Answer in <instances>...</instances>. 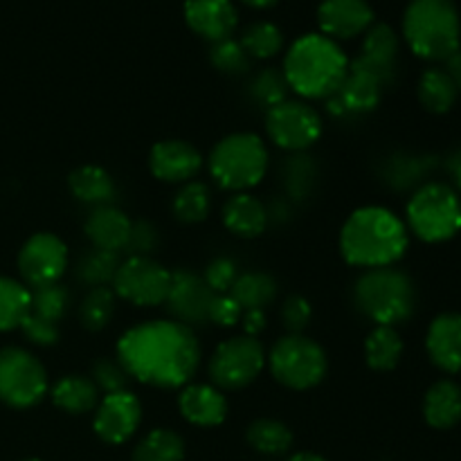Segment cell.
I'll use <instances>...</instances> for the list:
<instances>
[{"label":"cell","instance_id":"7bdbcfd3","mask_svg":"<svg viewBox=\"0 0 461 461\" xmlns=\"http://www.w3.org/2000/svg\"><path fill=\"white\" fill-rule=\"evenodd\" d=\"M426 174V162L421 158H410V156H396L390 158L385 169V178L396 189L410 187V185L419 183V178Z\"/></svg>","mask_w":461,"mask_h":461},{"label":"cell","instance_id":"4316f807","mask_svg":"<svg viewBox=\"0 0 461 461\" xmlns=\"http://www.w3.org/2000/svg\"><path fill=\"white\" fill-rule=\"evenodd\" d=\"M50 396H52V403L68 414L93 412L99 405V401H102L93 378L81 376V374H70V376L59 378Z\"/></svg>","mask_w":461,"mask_h":461},{"label":"cell","instance_id":"6da1fadb","mask_svg":"<svg viewBox=\"0 0 461 461\" xmlns=\"http://www.w3.org/2000/svg\"><path fill=\"white\" fill-rule=\"evenodd\" d=\"M203 351L194 329L176 320L135 324L117 342V363L144 385L176 390L192 381Z\"/></svg>","mask_w":461,"mask_h":461},{"label":"cell","instance_id":"7dc6e473","mask_svg":"<svg viewBox=\"0 0 461 461\" xmlns=\"http://www.w3.org/2000/svg\"><path fill=\"white\" fill-rule=\"evenodd\" d=\"M21 329L27 340L39 347H52L59 342V324L48 322V320L39 318L34 313L25 315V320L21 322Z\"/></svg>","mask_w":461,"mask_h":461},{"label":"cell","instance_id":"d590c367","mask_svg":"<svg viewBox=\"0 0 461 461\" xmlns=\"http://www.w3.org/2000/svg\"><path fill=\"white\" fill-rule=\"evenodd\" d=\"M212 210V196L207 185L198 180H189L180 187V192L174 198V216L180 223H201L207 219Z\"/></svg>","mask_w":461,"mask_h":461},{"label":"cell","instance_id":"d4e9b609","mask_svg":"<svg viewBox=\"0 0 461 461\" xmlns=\"http://www.w3.org/2000/svg\"><path fill=\"white\" fill-rule=\"evenodd\" d=\"M423 417L435 430H450L461 421V387L455 381H437L423 399Z\"/></svg>","mask_w":461,"mask_h":461},{"label":"cell","instance_id":"277c9868","mask_svg":"<svg viewBox=\"0 0 461 461\" xmlns=\"http://www.w3.org/2000/svg\"><path fill=\"white\" fill-rule=\"evenodd\" d=\"M354 302L376 327L396 329L417 311V286L408 273L394 266L372 268L356 279Z\"/></svg>","mask_w":461,"mask_h":461},{"label":"cell","instance_id":"f6af8a7d","mask_svg":"<svg viewBox=\"0 0 461 461\" xmlns=\"http://www.w3.org/2000/svg\"><path fill=\"white\" fill-rule=\"evenodd\" d=\"M158 241H160V237H158L156 225H151L149 221H135L131 225V237L124 252L129 257H151Z\"/></svg>","mask_w":461,"mask_h":461},{"label":"cell","instance_id":"816d5d0a","mask_svg":"<svg viewBox=\"0 0 461 461\" xmlns=\"http://www.w3.org/2000/svg\"><path fill=\"white\" fill-rule=\"evenodd\" d=\"M448 169H450V176H453V180H455V192H461V151L459 153H455L453 156V160H450V165H448Z\"/></svg>","mask_w":461,"mask_h":461},{"label":"cell","instance_id":"484cf974","mask_svg":"<svg viewBox=\"0 0 461 461\" xmlns=\"http://www.w3.org/2000/svg\"><path fill=\"white\" fill-rule=\"evenodd\" d=\"M68 187H70L72 196L86 205L102 207L115 201V183H113L111 174L97 165H84L72 171L68 178Z\"/></svg>","mask_w":461,"mask_h":461},{"label":"cell","instance_id":"5b68a950","mask_svg":"<svg viewBox=\"0 0 461 461\" xmlns=\"http://www.w3.org/2000/svg\"><path fill=\"white\" fill-rule=\"evenodd\" d=\"M410 50L426 61H448L461 48V21L453 0H412L403 16Z\"/></svg>","mask_w":461,"mask_h":461},{"label":"cell","instance_id":"9a60e30c","mask_svg":"<svg viewBox=\"0 0 461 461\" xmlns=\"http://www.w3.org/2000/svg\"><path fill=\"white\" fill-rule=\"evenodd\" d=\"M383 93H385V84L376 75L349 61V72L340 90L324 102L333 117L345 120V117H360L372 113L381 104Z\"/></svg>","mask_w":461,"mask_h":461},{"label":"cell","instance_id":"f1b7e54d","mask_svg":"<svg viewBox=\"0 0 461 461\" xmlns=\"http://www.w3.org/2000/svg\"><path fill=\"white\" fill-rule=\"evenodd\" d=\"M403 358V340L394 327H374L365 340V360L374 372H392Z\"/></svg>","mask_w":461,"mask_h":461},{"label":"cell","instance_id":"44dd1931","mask_svg":"<svg viewBox=\"0 0 461 461\" xmlns=\"http://www.w3.org/2000/svg\"><path fill=\"white\" fill-rule=\"evenodd\" d=\"M426 351L446 374L461 372V313H441L428 327Z\"/></svg>","mask_w":461,"mask_h":461},{"label":"cell","instance_id":"52a82bcc","mask_svg":"<svg viewBox=\"0 0 461 461\" xmlns=\"http://www.w3.org/2000/svg\"><path fill=\"white\" fill-rule=\"evenodd\" d=\"M408 232L426 243H444L461 232V198L450 185L426 183L405 210Z\"/></svg>","mask_w":461,"mask_h":461},{"label":"cell","instance_id":"ba28073f","mask_svg":"<svg viewBox=\"0 0 461 461\" xmlns=\"http://www.w3.org/2000/svg\"><path fill=\"white\" fill-rule=\"evenodd\" d=\"M268 367L275 381L288 390H313L324 381L329 369L327 354L304 333L279 338L268 354Z\"/></svg>","mask_w":461,"mask_h":461},{"label":"cell","instance_id":"f907efd6","mask_svg":"<svg viewBox=\"0 0 461 461\" xmlns=\"http://www.w3.org/2000/svg\"><path fill=\"white\" fill-rule=\"evenodd\" d=\"M446 68L444 70L448 72L450 79L455 81V86H457V90H461V50L459 52H455L453 57L448 59V61H444Z\"/></svg>","mask_w":461,"mask_h":461},{"label":"cell","instance_id":"db71d44e","mask_svg":"<svg viewBox=\"0 0 461 461\" xmlns=\"http://www.w3.org/2000/svg\"><path fill=\"white\" fill-rule=\"evenodd\" d=\"M241 3L250 5V7H255V9H268V7H273L277 0H241Z\"/></svg>","mask_w":461,"mask_h":461},{"label":"cell","instance_id":"e0dca14e","mask_svg":"<svg viewBox=\"0 0 461 461\" xmlns=\"http://www.w3.org/2000/svg\"><path fill=\"white\" fill-rule=\"evenodd\" d=\"M149 169L162 183H189L203 169V156L185 140H162L149 153Z\"/></svg>","mask_w":461,"mask_h":461},{"label":"cell","instance_id":"7a4b0ae2","mask_svg":"<svg viewBox=\"0 0 461 461\" xmlns=\"http://www.w3.org/2000/svg\"><path fill=\"white\" fill-rule=\"evenodd\" d=\"M410 232L403 219L381 205L351 212L340 232V252L356 268H387L403 259Z\"/></svg>","mask_w":461,"mask_h":461},{"label":"cell","instance_id":"c3c4849f","mask_svg":"<svg viewBox=\"0 0 461 461\" xmlns=\"http://www.w3.org/2000/svg\"><path fill=\"white\" fill-rule=\"evenodd\" d=\"M243 309L237 304L230 293L225 295H216L214 302H212V311H210V322L219 324V327H234L237 322H241Z\"/></svg>","mask_w":461,"mask_h":461},{"label":"cell","instance_id":"7c38bea8","mask_svg":"<svg viewBox=\"0 0 461 461\" xmlns=\"http://www.w3.org/2000/svg\"><path fill=\"white\" fill-rule=\"evenodd\" d=\"M169 286L171 273L151 257H126L111 284L117 297L144 309L165 304Z\"/></svg>","mask_w":461,"mask_h":461},{"label":"cell","instance_id":"cb8c5ba5","mask_svg":"<svg viewBox=\"0 0 461 461\" xmlns=\"http://www.w3.org/2000/svg\"><path fill=\"white\" fill-rule=\"evenodd\" d=\"M268 210L259 198L250 196L248 192L234 194L223 205V223L234 237L255 239L261 237L268 225Z\"/></svg>","mask_w":461,"mask_h":461},{"label":"cell","instance_id":"5bb4252c","mask_svg":"<svg viewBox=\"0 0 461 461\" xmlns=\"http://www.w3.org/2000/svg\"><path fill=\"white\" fill-rule=\"evenodd\" d=\"M216 293L205 284L203 275L189 273V270H176L171 273V286L167 293V309L174 315L176 322L185 327H201L210 322L212 302Z\"/></svg>","mask_w":461,"mask_h":461},{"label":"cell","instance_id":"7402d4cb","mask_svg":"<svg viewBox=\"0 0 461 461\" xmlns=\"http://www.w3.org/2000/svg\"><path fill=\"white\" fill-rule=\"evenodd\" d=\"M178 410L192 426L214 428L228 417V399L219 387L194 383L180 392Z\"/></svg>","mask_w":461,"mask_h":461},{"label":"cell","instance_id":"ab89813d","mask_svg":"<svg viewBox=\"0 0 461 461\" xmlns=\"http://www.w3.org/2000/svg\"><path fill=\"white\" fill-rule=\"evenodd\" d=\"M70 293L61 284H50V286H39L30 291V313L48 320V322L59 324V320L66 315Z\"/></svg>","mask_w":461,"mask_h":461},{"label":"cell","instance_id":"f5cc1de1","mask_svg":"<svg viewBox=\"0 0 461 461\" xmlns=\"http://www.w3.org/2000/svg\"><path fill=\"white\" fill-rule=\"evenodd\" d=\"M288 461H327V459L320 457V455H315V453H297V455H293Z\"/></svg>","mask_w":461,"mask_h":461},{"label":"cell","instance_id":"9c48e42d","mask_svg":"<svg viewBox=\"0 0 461 461\" xmlns=\"http://www.w3.org/2000/svg\"><path fill=\"white\" fill-rule=\"evenodd\" d=\"M48 374L39 358L21 347L0 351V401L9 408H34L48 394Z\"/></svg>","mask_w":461,"mask_h":461},{"label":"cell","instance_id":"74e56055","mask_svg":"<svg viewBox=\"0 0 461 461\" xmlns=\"http://www.w3.org/2000/svg\"><path fill=\"white\" fill-rule=\"evenodd\" d=\"M239 43L243 45L250 59H273L282 52L284 34L277 25L261 21L246 27Z\"/></svg>","mask_w":461,"mask_h":461},{"label":"cell","instance_id":"4fadbf2b","mask_svg":"<svg viewBox=\"0 0 461 461\" xmlns=\"http://www.w3.org/2000/svg\"><path fill=\"white\" fill-rule=\"evenodd\" d=\"M66 268L68 248L52 232H39L30 237L18 255V270L27 286L32 288L59 284Z\"/></svg>","mask_w":461,"mask_h":461},{"label":"cell","instance_id":"e575fe53","mask_svg":"<svg viewBox=\"0 0 461 461\" xmlns=\"http://www.w3.org/2000/svg\"><path fill=\"white\" fill-rule=\"evenodd\" d=\"M30 313V288L9 277H0V331L21 327Z\"/></svg>","mask_w":461,"mask_h":461},{"label":"cell","instance_id":"d6a6232c","mask_svg":"<svg viewBox=\"0 0 461 461\" xmlns=\"http://www.w3.org/2000/svg\"><path fill=\"white\" fill-rule=\"evenodd\" d=\"M185 441L169 428L151 430L133 450V461H183Z\"/></svg>","mask_w":461,"mask_h":461},{"label":"cell","instance_id":"30bf717a","mask_svg":"<svg viewBox=\"0 0 461 461\" xmlns=\"http://www.w3.org/2000/svg\"><path fill=\"white\" fill-rule=\"evenodd\" d=\"M266 367V351L257 338L234 336L216 347L210 360V376L214 387L223 390H243L252 385Z\"/></svg>","mask_w":461,"mask_h":461},{"label":"cell","instance_id":"ffe728a7","mask_svg":"<svg viewBox=\"0 0 461 461\" xmlns=\"http://www.w3.org/2000/svg\"><path fill=\"white\" fill-rule=\"evenodd\" d=\"M185 21L189 30L210 43L232 39L237 30L239 14L230 0H187L185 3Z\"/></svg>","mask_w":461,"mask_h":461},{"label":"cell","instance_id":"681fc988","mask_svg":"<svg viewBox=\"0 0 461 461\" xmlns=\"http://www.w3.org/2000/svg\"><path fill=\"white\" fill-rule=\"evenodd\" d=\"M241 327H243V336L257 338L264 333L266 329V311H243L241 315Z\"/></svg>","mask_w":461,"mask_h":461},{"label":"cell","instance_id":"3957f363","mask_svg":"<svg viewBox=\"0 0 461 461\" xmlns=\"http://www.w3.org/2000/svg\"><path fill=\"white\" fill-rule=\"evenodd\" d=\"M282 72L288 88L302 99H329L340 90L349 59L329 36L306 34L288 48Z\"/></svg>","mask_w":461,"mask_h":461},{"label":"cell","instance_id":"ee69618b","mask_svg":"<svg viewBox=\"0 0 461 461\" xmlns=\"http://www.w3.org/2000/svg\"><path fill=\"white\" fill-rule=\"evenodd\" d=\"M239 277V266L237 261L230 259V257H216L207 264L203 279H205L207 286L216 293V295H225L230 293V288L234 286Z\"/></svg>","mask_w":461,"mask_h":461},{"label":"cell","instance_id":"60d3db41","mask_svg":"<svg viewBox=\"0 0 461 461\" xmlns=\"http://www.w3.org/2000/svg\"><path fill=\"white\" fill-rule=\"evenodd\" d=\"M210 61L223 75H246L250 70V57L243 50V45L234 39L219 41V43H212L210 50Z\"/></svg>","mask_w":461,"mask_h":461},{"label":"cell","instance_id":"8d00e7d4","mask_svg":"<svg viewBox=\"0 0 461 461\" xmlns=\"http://www.w3.org/2000/svg\"><path fill=\"white\" fill-rule=\"evenodd\" d=\"M115 297L111 286L90 288L79 304V320L84 329L93 333L106 329L115 315Z\"/></svg>","mask_w":461,"mask_h":461},{"label":"cell","instance_id":"8992f818","mask_svg":"<svg viewBox=\"0 0 461 461\" xmlns=\"http://www.w3.org/2000/svg\"><path fill=\"white\" fill-rule=\"evenodd\" d=\"M268 149L259 135L232 133L216 142L207 167L212 180L221 189L241 194L261 183L268 169Z\"/></svg>","mask_w":461,"mask_h":461},{"label":"cell","instance_id":"f546056e","mask_svg":"<svg viewBox=\"0 0 461 461\" xmlns=\"http://www.w3.org/2000/svg\"><path fill=\"white\" fill-rule=\"evenodd\" d=\"M459 90L444 68H430L419 79V102L426 111L441 115L455 106Z\"/></svg>","mask_w":461,"mask_h":461},{"label":"cell","instance_id":"11a10c76","mask_svg":"<svg viewBox=\"0 0 461 461\" xmlns=\"http://www.w3.org/2000/svg\"><path fill=\"white\" fill-rule=\"evenodd\" d=\"M27 461H39V459H27Z\"/></svg>","mask_w":461,"mask_h":461},{"label":"cell","instance_id":"8fae6325","mask_svg":"<svg viewBox=\"0 0 461 461\" xmlns=\"http://www.w3.org/2000/svg\"><path fill=\"white\" fill-rule=\"evenodd\" d=\"M266 133L284 151L304 153L322 135V117L309 102L286 99L266 113Z\"/></svg>","mask_w":461,"mask_h":461},{"label":"cell","instance_id":"bcb514c9","mask_svg":"<svg viewBox=\"0 0 461 461\" xmlns=\"http://www.w3.org/2000/svg\"><path fill=\"white\" fill-rule=\"evenodd\" d=\"M313 318V309H311L309 300L302 295H293L284 302L282 306V322L288 329V333H302L311 324Z\"/></svg>","mask_w":461,"mask_h":461},{"label":"cell","instance_id":"83f0119b","mask_svg":"<svg viewBox=\"0 0 461 461\" xmlns=\"http://www.w3.org/2000/svg\"><path fill=\"white\" fill-rule=\"evenodd\" d=\"M277 282L268 273H243L230 288V295L243 311H266L277 300Z\"/></svg>","mask_w":461,"mask_h":461},{"label":"cell","instance_id":"1f68e13d","mask_svg":"<svg viewBox=\"0 0 461 461\" xmlns=\"http://www.w3.org/2000/svg\"><path fill=\"white\" fill-rule=\"evenodd\" d=\"M246 439L257 453L277 457V455H284L291 450L293 432L286 423L275 421V419H259V421H255L248 428Z\"/></svg>","mask_w":461,"mask_h":461},{"label":"cell","instance_id":"d6986e66","mask_svg":"<svg viewBox=\"0 0 461 461\" xmlns=\"http://www.w3.org/2000/svg\"><path fill=\"white\" fill-rule=\"evenodd\" d=\"M351 63L365 68L387 86L394 84L399 70V36L385 23H376L365 32L363 52Z\"/></svg>","mask_w":461,"mask_h":461},{"label":"cell","instance_id":"2e32d148","mask_svg":"<svg viewBox=\"0 0 461 461\" xmlns=\"http://www.w3.org/2000/svg\"><path fill=\"white\" fill-rule=\"evenodd\" d=\"M142 421V403L133 392H115L106 394L95 408L93 428L97 437L106 444H124Z\"/></svg>","mask_w":461,"mask_h":461},{"label":"cell","instance_id":"836d02e7","mask_svg":"<svg viewBox=\"0 0 461 461\" xmlns=\"http://www.w3.org/2000/svg\"><path fill=\"white\" fill-rule=\"evenodd\" d=\"M315 178H318V167H315L313 158L306 153H293L286 165H282V185L293 201L309 198L318 183Z\"/></svg>","mask_w":461,"mask_h":461},{"label":"cell","instance_id":"4dcf8cb0","mask_svg":"<svg viewBox=\"0 0 461 461\" xmlns=\"http://www.w3.org/2000/svg\"><path fill=\"white\" fill-rule=\"evenodd\" d=\"M122 259L117 252H108V250H99V248H90L88 252L79 257L77 261L75 275L81 284L90 288H99V286H108L115 279L117 268H120Z\"/></svg>","mask_w":461,"mask_h":461},{"label":"cell","instance_id":"ac0fdd59","mask_svg":"<svg viewBox=\"0 0 461 461\" xmlns=\"http://www.w3.org/2000/svg\"><path fill=\"white\" fill-rule=\"evenodd\" d=\"M318 23L331 41H349L374 25V12L367 0H322Z\"/></svg>","mask_w":461,"mask_h":461},{"label":"cell","instance_id":"b9f144b4","mask_svg":"<svg viewBox=\"0 0 461 461\" xmlns=\"http://www.w3.org/2000/svg\"><path fill=\"white\" fill-rule=\"evenodd\" d=\"M90 378H93V383L97 385L99 394L104 392V396L129 390V381H131L126 369L122 367L120 363L108 358H99L97 363L93 365V374H90Z\"/></svg>","mask_w":461,"mask_h":461},{"label":"cell","instance_id":"f35d334b","mask_svg":"<svg viewBox=\"0 0 461 461\" xmlns=\"http://www.w3.org/2000/svg\"><path fill=\"white\" fill-rule=\"evenodd\" d=\"M288 84L284 72H279L277 68H266V70H259L250 79V86H248V93H250L252 102L261 108H273L277 104L286 102L288 95Z\"/></svg>","mask_w":461,"mask_h":461},{"label":"cell","instance_id":"603a6c76","mask_svg":"<svg viewBox=\"0 0 461 461\" xmlns=\"http://www.w3.org/2000/svg\"><path fill=\"white\" fill-rule=\"evenodd\" d=\"M131 225H133V221L124 212L113 205H102L93 207V212L86 219L84 232L93 243V248L120 255V252L126 250V243H129Z\"/></svg>","mask_w":461,"mask_h":461}]
</instances>
